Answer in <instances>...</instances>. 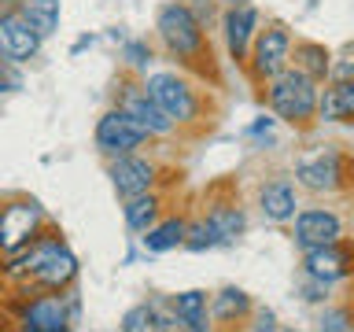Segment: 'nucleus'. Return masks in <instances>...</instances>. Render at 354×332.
Instances as JSON below:
<instances>
[{"instance_id":"obj_1","label":"nucleus","mask_w":354,"mask_h":332,"mask_svg":"<svg viewBox=\"0 0 354 332\" xmlns=\"http://www.w3.org/2000/svg\"><path fill=\"white\" fill-rule=\"evenodd\" d=\"M0 273L22 292H66L77 281V259L66 248L63 232L44 225L22 251L4 255Z\"/></svg>"},{"instance_id":"obj_2","label":"nucleus","mask_w":354,"mask_h":332,"mask_svg":"<svg viewBox=\"0 0 354 332\" xmlns=\"http://www.w3.org/2000/svg\"><path fill=\"white\" fill-rule=\"evenodd\" d=\"M155 37H159V44L166 48V55L177 59L185 71L214 77L207 30H203V22L196 19V11L188 8V4H177V0L162 4L159 15H155Z\"/></svg>"},{"instance_id":"obj_3","label":"nucleus","mask_w":354,"mask_h":332,"mask_svg":"<svg viewBox=\"0 0 354 332\" xmlns=\"http://www.w3.org/2000/svg\"><path fill=\"white\" fill-rule=\"evenodd\" d=\"M295 185L310 196H336L354 188V155L339 144H314L295 159Z\"/></svg>"},{"instance_id":"obj_4","label":"nucleus","mask_w":354,"mask_h":332,"mask_svg":"<svg viewBox=\"0 0 354 332\" xmlns=\"http://www.w3.org/2000/svg\"><path fill=\"white\" fill-rule=\"evenodd\" d=\"M317 96L321 89L314 77H306L295 66H284L277 77L266 82V100H270V111L281 122L295 129H310L317 122Z\"/></svg>"},{"instance_id":"obj_5","label":"nucleus","mask_w":354,"mask_h":332,"mask_svg":"<svg viewBox=\"0 0 354 332\" xmlns=\"http://www.w3.org/2000/svg\"><path fill=\"white\" fill-rule=\"evenodd\" d=\"M144 89L151 93V100L162 107V115L174 122V129H185V126H203L207 118V100H203V89L196 82H188V74H177V71H155L148 74Z\"/></svg>"},{"instance_id":"obj_6","label":"nucleus","mask_w":354,"mask_h":332,"mask_svg":"<svg viewBox=\"0 0 354 332\" xmlns=\"http://www.w3.org/2000/svg\"><path fill=\"white\" fill-rule=\"evenodd\" d=\"M77 321V292H33L19 303V332H71Z\"/></svg>"},{"instance_id":"obj_7","label":"nucleus","mask_w":354,"mask_h":332,"mask_svg":"<svg viewBox=\"0 0 354 332\" xmlns=\"http://www.w3.org/2000/svg\"><path fill=\"white\" fill-rule=\"evenodd\" d=\"M48 225V214L37 199L11 196L0 203V255H15Z\"/></svg>"},{"instance_id":"obj_8","label":"nucleus","mask_w":354,"mask_h":332,"mask_svg":"<svg viewBox=\"0 0 354 332\" xmlns=\"http://www.w3.org/2000/svg\"><path fill=\"white\" fill-rule=\"evenodd\" d=\"M292 30L284 22H266V30L254 33L248 63H251V77L254 82H270L292 63Z\"/></svg>"},{"instance_id":"obj_9","label":"nucleus","mask_w":354,"mask_h":332,"mask_svg":"<svg viewBox=\"0 0 354 332\" xmlns=\"http://www.w3.org/2000/svg\"><path fill=\"white\" fill-rule=\"evenodd\" d=\"M96 148L100 155H107V159H118V155H129V151H140L144 144L151 140V133L140 126L137 118H129L126 111H118L115 104H111L104 115H100L96 122Z\"/></svg>"},{"instance_id":"obj_10","label":"nucleus","mask_w":354,"mask_h":332,"mask_svg":"<svg viewBox=\"0 0 354 332\" xmlns=\"http://www.w3.org/2000/svg\"><path fill=\"white\" fill-rule=\"evenodd\" d=\"M107 177H111L115 196L126 203L133 196H144V192H155V188H159V163H155L151 155L129 151V155H118V159L107 163Z\"/></svg>"},{"instance_id":"obj_11","label":"nucleus","mask_w":354,"mask_h":332,"mask_svg":"<svg viewBox=\"0 0 354 332\" xmlns=\"http://www.w3.org/2000/svg\"><path fill=\"white\" fill-rule=\"evenodd\" d=\"M303 270H306V277L325 281V284L347 281V277H354V240L339 237V240L325 243V248L303 251Z\"/></svg>"},{"instance_id":"obj_12","label":"nucleus","mask_w":354,"mask_h":332,"mask_svg":"<svg viewBox=\"0 0 354 332\" xmlns=\"http://www.w3.org/2000/svg\"><path fill=\"white\" fill-rule=\"evenodd\" d=\"M115 107L126 111L129 118H137L151 137H166V133H174V122L162 115V107L151 100V93L144 89V82H122L118 96H115Z\"/></svg>"},{"instance_id":"obj_13","label":"nucleus","mask_w":354,"mask_h":332,"mask_svg":"<svg viewBox=\"0 0 354 332\" xmlns=\"http://www.w3.org/2000/svg\"><path fill=\"white\" fill-rule=\"evenodd\" d=\"M295 248L310 251V248H325V243L343 237V218L332 207H306L295 214Z\"/></svg>"},{"instance_id":"obj_14","label":"nucleus","mask_w":354,"mask_h":332,"mask_svg":"<svg viewBox=\"0 0 354 332\" xmlns=\"http://www.w3.org/2000/svg\"><path fill=\"white\" fill-rule=\"evenodd\" d=\"M41 44H44V37L19 15V11H11V15L0 19V59L22 66L41 52Z\"/></svg>"},{"instance_id":"obj_15","label":"nucleus","mask_w":354,"mask_h":332,"mask_svg":"<svg viewBox=\"0 0 354 332\" xmlns=\"http://www.w3.org/2000/svg\"><path fill=\"white\" fill-rule=\"evenodd\" d=\"M221 30H225V48L236 63H248L251 41L259 33V11L254 4H232L221 19Z\"/></svg>"},{"instance_id":"obj_16","label":"nucleus","mask_w":354,"mask_h":332,"mask_svg":"<svg viewBox=\"0 0 354 332\" xmlns=\"http://www.w3.org/2000/svg\"><path fill=\"white\" fill-rule=\"evenodd\" d=\"M299 196H295V185L288 177H270L262 188H259V210L266 221H292L299 214Z\"/></svg>"},{"instance_id":"obj_17","label":"nucleus","mask_w":354,"mask_h":332,"mask_svg":"<svg viewBox=\"0 0 354 332\" xmlns=\"http://www.w3.org/2000/svg\"><path fill=\"white\" fill-rule=\"evenodd\" d=\"M210 321H214L218 329H243L248 325V317H251V295L248 292H240V288H221L218 295H210Z\"/></svg>"},{"instance_id":"obj_18","label":"nucleus","mask_w":354,"mask_h":332,"mask_svg":"<svg viewBox=\"0 0 354 332\" xmlns=\"http://www.w3.org/2000/svg\"><path fill=\"white\" fill-rule=\"evenodd\" d=\"M174 303V314H177V325L181 332H214V321H210V299L207 292H199V288H188V292H177L170 295Z\"/></svg>"},{"instance_id":"obj_19","label":"nucleus","mask_w":354,"mask_h":332,"mask_svg":"<svg viewBox=\"0 0 354 332\" xmlns=\"http://www.w3.org/2000/svg\"><path fill=\"white\" fill-rule=\"evenodd\" d=\"M317 122H354V77H336L317 96Z\"/></svg>"},{"instance_id":"obj_20","label":"nucleus","mask_w":354,"mask_h":332,"mask_svg":"<svg viewBox=\"0 0 354 332\" xmlns=\"http://www.w3.org/2000/svg\"><path fill=\"white\" fill-rule=\"evenodd\" d=\"M203 218L214 225V232H218L221 243H236V240L243 237V229H248L243 207L232 203V199H210L207 210H203Z\"/></svg>"},{"instance_id":"obj_21","label":"nucleus","mask_w":354,"mask_h":332,"mask_svg":"<svg viewBox=\"0 0 354 332\" xmlns=\"http://www.w3.org/2000/svg\"><path fill=\"white\" fill-rule=\"evenodd\" d=\"M185 225H188L185 214H162L148 232H140V248L148 255H166V251L181 248L185 243Z\"/></svg>"},{"instance_id":"obj_22","label":"nucleus","mask_w":354,"mask_h":332,"mask_svg":"<svg viewBox=\"0 0 354 332\" xmlns=\"http://www.w3.org/2000/svg\"><path fill=\"white\" fill-rule=\"evenodd\" d=\"M122 218H126V229L129 232H148L155 221L162 218V196H159V188L155 192H144V196H133L122 203Z\"/></svg>"},{"instance_id":"obj_23","label":"nucleus","mask_w":354,"mask_h":332,"mask_svg":"<svg viewBox=\"0 0 354 332\" xmlns=\"http://www.w3.org/2000/svg\"><path fill=\"white\" fill-rule=\"evenodd\" d=\"M288 66H295V71H303L306 77L321 82V77H328V71H332V52L317 41H292V63Z\"/></svg>"},{"instance_id":"obj_24","label":"nucleus","mask_w":354,"mask_h":332,"mask_svg":"<svg viewBox=\"0 0 354 332\" xmlns=\"http://www.w3.org/2000/svg\"><path fill=\"white\" fill-rule=\"evenodd\" d=\"M15 11L41 33V37H52V33L59 30V15H63L59 0H19Z\"/></svg>"},{"instance_id":"obj_25","label":"nucleus","mask_w":354,"mask_h":332,"mask_svg":"<svg viewBox=\"0 0 354 332\" xmlns=\"http://www.w3.org/2000/svg\"><path fill=\"white\" fill-rule=\"evenodd\" d=\"M181 248L188 251H210V248H221V240H218V232L214 225L199 214V218H188V225H185V243Z\"/></svg>"},{"instance_id":"obj_26","label":"nucleus","mask_w":354,"mask_h":332,"mask_svg":"<svg viewBox=\"0 0 354 332\" xmlns=\"http://www.w3.org/2000/svg\"><path fill=\"white\" fill-rule=\"evenodd\" d=\"M122 332H159V314H155L151 299H144L122 314Z\"/></svg>"},{"instance_id":"obj_27","label":"nucleus","mask_w":354,"mask_h":332,"mask_svg":"<svg viewBox=\"0 0 354 332\" xmlns=\"http://www.w3.org/2000/svg\"><path fill=\"white\" fill-rule=\"evenodd\" d=\"M354 325V310L351 306H328L317 317V332H351Z\"/></svg>"},{"instance_id":"obj_28","label":"nucleus","mask_w":354,"mask_h":332,"mask_svg":"<svg viewBox=\"0 0 354 332\" xmlns=\"http://www.w3.org/2000/svg\"><path fill=\"white\" fill-rule=\"evenodd\" d=\"M151 44L148 41H140V37H133V41H126L122 44V59H126L133 71H148V63H151Z\"/></svg>"},{"instance_id":"obj_29","label":"nucleus","mask_w":354,"mask_h":332,"mask_svg":"<svg viewBox=\"0 0 354 332\" xmlns=\"http://www.w3.org/2000/svg\"><path fill=\"white\" fill-rule=\"evenodd\" d=\"M19 89H22V71H19V63L0 59V100H4L8 93H19Z\"/></svg>"},{"instance_id":"obj_30","label":"nucleus","mask_w":354,"mask_h":332,"mask_svg":"<svg viewBox=\"0 0 354 332\" xmlns=\"http://www.w3.org/2000/svg\"><path fill=\"white\" fill-rule=\"evenodd\" d=\"M248 332H277L273 310H251V325H243Z\"/></svg>"},{"instance_id":"obj_31","label":"nucleus","mask_w":354,"mask_h":332,"mask_svg":"<svg viewBox=\"0 0 354 332\" xmlns=\"http://www.w3.org/2000/svg\"><path fill=\"white\" fill-rule=\"evenodd\" d=\"M303 299H306V303H328V284H325V281H314V277H306Z\"/></svg>"},{"instance_id":"obj_32","label":"nucleus","mask_w":354,"mask_h":332,"mask_svg":"<svg viewBox=\"0 0 354 332\" xmlns=\"http://www.w3.org/2000/svg\"><path fill=\"white\" fill-rule=\"evenodd\" d=\"M270 129H273V118H270V115H262V118L254 122V126H251L248 133H251V137H259V133H270Z\"/></svg>"},{"instance_id":"obj_33","label":"nucleus","mask_w":354,"mask_h":332,"mask_svg":"<svg viewBox=\"0 0 354 332\" xmlns=\"http://www.w3.org/2000/svg\"><path fill=\"white\" fill-rule=\"evenodd\" d=\"M15 8H19V0H0V19H4V15H11Z\"/></svg>"},{"instance_id":"obj_34","label":"nucleus","mask_w":354,"mask_h":332,"mask_svg":"<svg viewBox=\"0 0 354 332\" xmlns=\"http://www.w3.org/2000/svg\"><path fill=\"white\" fill-rule=\"evenodd\" d=\"M88 44H93V37H82V41H77V44H74V48H71V52L77 55V52H82V48H88Z\"/></svg>"}]
</instances>
